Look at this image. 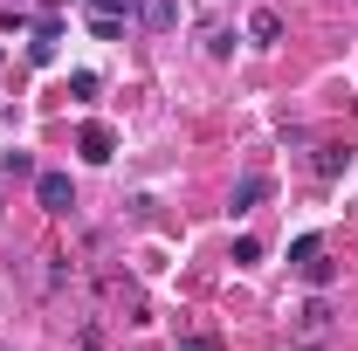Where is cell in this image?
Here are the masks:
<instances>
[{
	"label": "cell",
	"instance_id": "8",
	"mask_svg": "<svg viewBox=\"0 0 358 351\" xmlns=\"http://www.w3.org/2000/svg\"><path fill=\"white\" fill-rule=\"evenodd\" d=\"M90 14H103V21H131L138 0H90Z\"/></svg>",
	"mask_w": 358,
	"mask_h": 351
},
{
	"label": "cell",
	"instance_id": "1",
	"mask_svg": "<svg viewBox=\"0 0 358 351\" xmlns=\"http://www.w3.org/2000/svg\"><path fill=\"white\" fill-rule=\"evenodd\" d=\"M35 200H42V214H69V207H76L69 173H35Z\"/></svg>",
	"mask_w": 358,
	"mask_h": 351
},
{
	"label": "cell",
	"instance_id": "2",
	"mask_svg": "<svg viewBox=\"0 0 358 351\" xmlns=\"http://www.w3.org/2000/svg\"><path fill=\"white\" fill-rule=\"evenodd\" d=\"M268 193H275V179H268V173H241V179H234V200H227V207H234V214H255Z\"/></svg>",
	"mask_w": 358,
	"mask_h": 351
},
{
	"label": "cell",
	"instance_id": "4",
	"mask_svg": "<svg viewBox=\"0 0 358 351\" xmlns=\"http://www.w3.org/2000/svg\"><path fill=\"white\" fill-rule=\"evenodd\" d=\"M138 28H152V35L179 28V0H138Z\"/></svg>",
	"mask_w": 358,
	"mask_h": 351
},
{
	"label": "cell",
	"instance_id": "13",
	"mask_svg": "<svg viewBox=\"0 0 358 351\" xmlns=\"http://www.w3.org/2000/svg\"><path fill=\"white\" fill-rule=\"evenodd\" d=\"M90 28H96V42H124V21H103V14H90Z\"/></svg>",
	"mask_w": 358,
	"mask_h": 351
},
{
	"label": "cell",
	"instance_id": "14",
	"mask_svg": "<svg viewBox=\"0 0 358 351\" xmlns=\"http://www.w3.org/2000/svg\"><path fill=\"white\" fill-rule=\"evenodd\" d=\"M179 351H221V338H186Z\"/></svg>",
	"mask_w": 358,
	"mask_h": 351
},
{
	"label": "cell",
	"instance_id": "7",
	"mask_svg": "<svg viewBox=\"0 0 358 351\" xmlns=\"http://www.w3.org/2000/svg\"><path fill=\"white\" fill-rule=\"evenodd\" d=\"M331 275H338V268L324 262V248H317L310 262H303V282H310V289H331Z\"/></svg>",
	"mask_w": 358,
	"mask_h": 351
},
{
	"label": "cell",
	"instance_id": "11",
	"mask_svg": "<svg viewBox=\"0 0 358 351\" xmlns=\"http://www.w3.org/2000/svg\"><path fill=\"white\" fill-rule=\"evenodd\" d=\"M324 324H331V303L310 296V303H303V331H324Z\"/></svg>",
	"mask_w": 358,
	"mask_h": 351
},
{
	"label": "cell",
	"instance_id": "10",
	"mask_svg": "<svg viewBox=\"0 0 358 351\" xmlns=\"http://www.w3.org/2000/svg\"><path fill=\"white\" fill-rule=\"evenodd\" d=\"M207 55H214V62L234 55V28H207Z\"/></svg>",
	"mask_w": 358,
	"mask_h": 351
},
{
	"label": "cell",
	"instance_id": "12",
	"mask_svg": "<svg viewBox=\"0 0 358 351\" xmlns=\"http://www.w3.org/2000/svg\"><path fill=\"white\" fill-rule=\"evenodd\" d=\"M317 248H324V234H296V241H289V262H310Z\"/></svg>",
	"mask_w": 358,
	"mask_h": 351
},
{
	"label": "cell",
	"instance_id": "3",
	"mask_svg": "<svg viewBox=\"0 0 358 351\" xmlns=\"http://www.w3.org/2000/svg\"><path fill=\"white\" fill-rule=\"evenodd\" d=\"M76 145H83L90 166H110V159H117V131H110V124H83V138H76Z\"/></svg>",
	"mask_w": 358,
	"mask_h": 351
},
{
	"label": "cell",
	"instance_id": "9",
	"mask_svg": "<svg viewBox=\"0 0 358 351\" xmlns=\"http://www.w3.org/2000/svg\"><path fill=\"white\" fill-rule=\"evenodd\" d=\"M234 262L255 268V262H262V241H255V234H234Z\"/></svg>",
	"mask_w": 358,
	"mask_h": 351
},
{
	"label": "cell",
	"instance_id": "5",
	"mask_svg": "<svg viewBox=\"0 0 358 351\" xmlns=\"http://www.w3.org/2000/svg\"><path fill=\"white\" fill-rule=\"evenodd\" d=\"M275 35H282V14H275V7H255V14H248V42H275Z\"/></svg>",
	"mask_w": 358,
	"mask_h": 351
},
{
	"label": "cell",
	"instance_id": "6",
	"mask_svg": "<svg viewBox=\"0 0 358 351\" xmlns=\"http://www.w3.org/2000/svg\"><path fill=\"white\" fill-rule=\"evenodd\" d=\"M345 166H352V152H338V145H324V152H317V179H338Z\"/></svg>",
	"mask_w": 358,
	"mask_h": 351
}]
</instances>
